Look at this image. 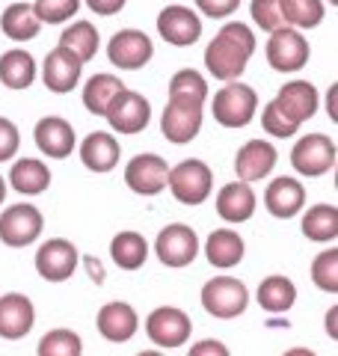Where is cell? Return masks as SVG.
Masks as SVG:
<instances>
[{
  "mask_svg": "<svg viewBox=\"0 0 338 356\" xmlns=\"http://www.w3.org/2000/svg\"><path fill=\"white\" fill-rule=\"evenodd\" d=\"M252 54H255V36L250 24L229 21L205 48V69L211 72V77H217L223 83L238 81L246 72V63H250Z\"/></svg>",
  "mask_w": 338,
  "mask_h": 356,
  "instance_id": "obj_1",
  "label": "cell"
},
{
  "mask_svg": "<svg viewBox=\"0 0 338 356\" xmlns=\"http://www.w3.org/2000/svg\"><path fill=\"white\" fill-rule=\"evenodd\" d=\"M211 113L223 128H246L258 113V95L252 86L229 81L211 98Z\"/></svg>",
  "mask_w": 338,
  "mask_h": 356,
  "instance_id": "obj_2",
  "label": "cell"
},
{
  "mask_svg": "<svg viewBox=\"0 0 338 356\" xmlns=\"http://www.w3.org/2000/svg\"><path fill=\"white\" fill-rule=\"evenodd\" d=\"M166 187L175 196V202L182 205H202L208 202L211 187H214V172L205 161L187 158L182 163H175L166 175Z\"/></svg>",
  "mask_w": 338,
  "mask_h": 356,
  "instance_id": "obj_3",
  "label": "cell"
},
{
  "mask_svg": "<svg viewBox=\"0 0 338 356\" xmlns=\"http://www.w3.org/2000/svg\"><path fill=\"white\" fill-rule=\"evenodd\" d=\"M250 306V291L234 276H214L202 285V309L217 321H234L241 318Z\"/></svg>",
  "mask_w": 338,
  "mask_h": 356,
  "instance_id": "obj_4",
  "label": "cell"
},
{
  "mask_svg": "<svg viewBox=\"0 0 338 356\" xmlns=\"http://www.w3.org/2000/svg\"><path fill=\"white\" fill-rule=\"evenodd\" d=\"M312 57V48L306 36L297 30V27H276L270 33L267 39V63L273 72H282V74H294L300 72L303 65L309 63Z\"/></svg>",
  "mask_w": 338,
  "mask_h": 356,
  "instance_id": "obj_5",
  "label": "cell"
},
{
  "mask_svg": "<svg viewBox=\"0 0 338 356\" xmlns=\"http://www.w3.org/2000/svg\"><path fill=\"white\" fill-rule=\"evenodd\" d=\"M190 332H193V321L178 306H157L152 315L145 318V336L161 350L182 348V344H187Z\"/></svg>",
  "mask_w": 338,
  "mask_h": 356,
  "instance_id": "obj_6",
  "label": "cell"
},
{
  "mask_svg": "<svg viewBox=\"0 0 338 356\" xmlns=\"http://www.w3.org/2000/svg\"><path fill=\"white\" fill-rule=\"evenodd\" d=\"M42 229H45L42 211L30 202L9 205L3 214H0V243H6V247H13V250L36 243Z\"/></svg>",
  "mask_w": 338,
  "mask_h": 356,
  "instance_id": "obj_7",
  "label": "cell"
},
{
  "mask_svg": "<svg viewBox=\"0 0 338 356\" xmlns=\"http://www.w3.org/2000/svg\"><path fill=\"white\" fill-rule=\"evenodd\" d=\"M104 119L110 122V128L116 134H140L152 122V104L145 95L125 86L122 92L113 95V102L104 110Z\"/></svg>",
  "mask_w": 338,
  "mask_h": 356,
  "instance_id": "obj_8",
  "label": "cell"
},
{
  "mask_svg": "<svg viewBox=\"0 0 338 356\" xmlns=\"http://www.w3.org/2000/svg\"><path fill=\"white\" fill-rule=\"evenodd\" d=\"M338 149L326 134H306L303 140H297L294 152H291V163L303 178H318L335 170Z\"/></svg>",
  "mask_w": 338,
  "mask_h": 356,
  "instance_id": "obj_9",
  "label": "cell"
},
{
  "mask_svg": "<svg viewBox=\"0 0 338 356\" xmlns=\"http://www.w3.org/2000/svg\"><path fill=\"white\" fill-rule=\"evenodd\" d=\"M152 57H154V42L143 30L125 27L113 33L107 42V60L122 72H140L143 65H149Z\"/></svg>",
  "mask_w": 338,
  "mask_h": 356,
  "instance_id": "obj_10",
  "label": "cell"
},
{
  "mask_svg": "<svg viewBox=\"0 0 338 356\" xmlns=\"http://www.w3.org/2000/svg\"><path fill=\"white\" fill-rule=\"evenodd\" d=\"M154 255L161 259V264L166 267H187L196 261L199 255V235L193 226H184V222H172V226H163L161 235L154 241Z\"/></svg>",
  "mask_w": 338,
  "mask_h": 356,
  "instance_id": "obj_11",
  "label": "cell"
},
{
  "mask_svg": "<svg viewBox=\"0 0 338 356\" xmlns=\"http://www.w3.org/2000/svg\"><path fill=\"white\" fill-rule=\"evenodd\" d=\"M33 264H36V273L45 282H65V280H72V273L81 264V252H77L72 241L51 238L36 250V261Z\"/></svg>",
  "mask_w": 338,
  "mask_h": 356,
  "instance_id": "obj_12",
  "label": "cell"
},
{
  "mask_svg": "<svg viewBox=\"0 0 338 356\" xmlns=\"http://www.w3.org/2000/svg\"><path fill=\"white\" fill-rule=\"evenodd\" d=\"M202 119H205L202 104L169 98V104L163 107V116H161V134L169 143H175V146H184V143L196 140V134L202 131Z\"/></svg>",
  "mask_w": 338,
  "mask_h": 356,
  "instance_id": "obj_13",
  "label": "cell"
},
{
  "mask_svg": "<svg viewBox=\"0 0 338 356\" xmlns=\"http://www.w3.org/2000/svg\"><path fill=\"white\" fill-rule=\"evenodd\" d=\"M157 33H161L163 42L175 44V48H190L202 36V18L182 3L163 6L161 15H157Z\"/></svg>",
  "mask_w": 338,
  "mask_h": 356,
  "instance_id": "obj_14",
  "label": "cell"
},
{
  "mask_svg": "<svg viewBox=\"0 0 338 356\" xmlns=\"http://www.w3.org/2000/svg\"><path fill=\"white\" fill-rule=\"evenodd\" d=\"M33 143H36V149L45 154V158L63 161V158H69V154L74 152L77 134H74L69 119L45 116V119L36 122V128H33Z\"/></svg>",
  "mask_w": 338,
  "mask_h": 356,
  "instance_id": "obj_15",
  "label": "cell"
},
{
  "mask_svg": "<svg viewBox=\"0 0 338 356\" xmlns=\"http://www.w3.org/2000/svg\"><path fill=\"white\" fill-rule=\"evenodd\" d=\"M166 175H169V163L161 154H152V152L137 154L125 166V184L137 196H157L166 187Z\"/></svg>",
  "mask_w": 338,
  "mask_h": 356,
  "instance_id": "obj_16",
  "label": "cell"
},
{
  "mask_svg": "<svg viewBox=\"0 0 338 356\" xmlns=\"http://www.w3.org/2000/svg\"><path fill=\"white\" fill-rule=\"evenodd\" d=\"M81 74H83V63L77 60V54L63 48V44H56L48 57H45L42 81L56 95H69L72 89L81 83Z\"/></svg>",
  "mask_w": 338,
  "mask_h": 356,
  "instance_id": "obj_17",
  "label": "cell"
},
{
  "mask_svg": "<svg viewBox=\"0 0 338 356\" xmlns=\"http://www.w3.org/2000/svg\"><path fill=\"white\" fill-rule=\"evenodd\" d=\"M276 161H279V152L273 143L267 140H250L243 143L234 154V172H238L241 181H261L270 172L276 170Z\"/></svg>",
  "mask_w": 338,
  "mask_h": 356,
  "instance_id": "obj_18",
  "label": "cell"
},
{
  "mask_svg": "<svg viewBox=\"0 0 338 356\" xmlns=\"http://www.w3.org/2000/svg\"><path fill=\"white\" fill-rule=\"evenodd\" d=\"M36 324V306L27 294H3L0 297V339L18 341Z\"/></svg>",
  "mask_w": 338,
  "mask_h": 356,
  "instance_id": "obj_19",
  "label": "cell"
},
{
  "mask_svg": "<svg viewBox=\"0 0 338 356\" xmlns=\"http://www.w3.org/2000/svg\"><path fill=\"white\" fill-rule=\"evenodd\" d=\"M95 327L98 332L113 344H125L137 336L140 330V318L134 312L131 303H122V300H113V303H104L98 309V318H95Z\"/></svg>",
  "mask_w": 338,
  "mask_h": 356,
  "instance_id": "obj_20",
  "label": "cell"
},
{
  "mask_svg": "<svg viewBox=\"0 0 338 356\" xmlns=\"http://www.w3.org/2000/svg\"><path fill=\"white\" fill-rule=\"evenodd\" d=\"M264 208L276 220H291L306 208V187L291 175H279L267 184L264 191Z\"/></svg>",
  "mask_w": 338,
  "mask_h": 356,
  "instance_id": "obj_21",
  "label": "cell"
},
{
  "mask_svg": "<svg viewBox=\"0 0 338 356\" xmlns=\"http://www.w3.org/2000/svg\"><path fill=\"white\" fill-rule=\"evenodd\" d=\"M273 102L282 110V116L300 128L303 122H309L314 113H318V89H314V83H309V81H291L279 89V95Z\"/></svg>",
  "mask_w": 338,
  "mask_h": 356,
  "instance_id": "obj_22",
  "label": "cell"
},
{
  "mask_svg": "<svg viewBox=\"0 0 338 356\" xmlns=\"http://www.w3.org/2000/svg\"><path fill=\"white\" fill-rule=\"evenodd\" d=\"M255 191L250 187V181H229L225 187H220L217 193V214L220 220L232 222V226H238V222H246L252 214H255Z\"/></svg>",
  "mask_w": 338,
  "mask_h": 356,
  "instance_id": "obj_23",
  "label": "cell"
},
{
  "mask_svg": "<svg viewBox=\"0 0 338 356\" xmlns=\"http://www.w3.org/2000/svg\"><path fill=\"white\" fill-rule=\"evenodd\" d=\"M122 158V146L116 143V137L107 131H92L89 137L81 143V163L89 172L104 175L110 170H116V163Z\"/></svg>",
  "mask_w": 338,
  "mask_h": 356,
  "instance_id": "obj_24",
  "label": "cell"
},
{
  "mask_svg": "<svg viewBox=\"0 0 338 356\" xmlns=\"http://www.w3.org/2000/svg\"><path fill=\"white\" fill-rule=\"evenodd\" d=\"M246 255V243L234 229H214L205 241V259L217 270H232Z\"/></svg>",
  "mask_w": 338,
  "mask_h": 356,
  "instance_id": "obj_25",
  "label": "cell"
},
{
  "mask_svg": "<svg viewBox=\"0 0 338 356\" xmlns=\"http://www.w3.org/2000/svg\"><path fill=\"white\" fill-rule=\"evenodd\" d=\"M9 187L21 196H39L51 187V170L39 158H21L9 170Z\"/></svg>",
  "mask_w": 338,
  "mask_h": 356,
  "instance_id": "obj_26",
  "label": "cell"
},
{
  "mask_svg": "<svg viewBox=\"0 0 338 356\" xmlns=\"http://www.w3.org/2000/svg\"><path fill=\"white\" fill-rule=\"evenodd\" d=\"M0 30L13 42H30L39 36L42 21L33 13V3H9L0 15Z\"/></svg>",
  "mask_w": 338,
  "mask_h": 356,
  "instance_id": "obj_27",
  "label": "cell"
},
{
  "mask_svg": "<svg viewBox=\"0 0 338 356\" xmlns=\"http://www.w3.org/2000/svg\"><path fill=\"white\" fill-rule=\"evenodd\" d=\"M258 306H261L264 312H270V315H282V312H288L291 306L297 303V285L288 280V276L282 273H273L267 276V280L258 285Z\"/></svg>",
  "mask_w": 338,
  "mask_h": 356,
  "instance_id": "obj_28",
  "label": "cell"
},
{
  "mask_svg": "<svg viewBox=\"0 0 338 356\" xmlns=\"http://www.w3.org/2000/svg\"><path fill=\"white\" fill-rule=\"evenodd\" d=\"M36 60L33 54L21 51V48H13L0 57V83L9 86V89H27L36 81Z\"/></svg>",
  "mask_w": 338,
  "mask_h": 356,
  "instance_id": "obj_29",
  "label": "cell"
},
{
  "mask_svg": "<svg viewBox=\"0 0 338 356\" xmlns=\"http://www.w3.org/2000/svg\"><path fill=\"white\" fill-rule=\"evenodd\" d=\"M110 259L116 261V267L122 270H140L149 259V241H145L140 232H119L116 238L110 241Z\"/></svg>",
  "mask_w": 338,
  "mask_h": 356,
  "instance_id": "obj_30",
  "label": "cell"
},
{
  "mask_svg": "<svg viewBox=\"0 0 338 356\" xmlns=\"http://www.w3.org/2000/svg\"><path fill=\"white\" fill-rule=\"evenodd\" d=\"M303 235L314 243H332L338 238V208L330 202L312 205L303 217Z\"/></svg>",
  "mask_w": 338,
  "mask_h": 356,
  "instance_id": "obj_31",
  "label": "cell"
},
{
  "mask_svg": "<svg viewBox=\"0 0 338 356\" xmlns=\"http://www.w3.org/2000/svg\"><path fill=\"white\" fill-rule=\"evenodd\" d=\"M122 89H125V83H122L116 74H107V72L92 74L83 83V107L92 116H104V110L113 102V95L122 92Z\"/></svg>",
  "mask_w": 338,
  "mask_h": 356,
  "instance_id": "obj_32",
  "label": "cell"
},
{
  "mask_svg": "<svg viewBox=\"0 0 338 356\" xmlns=\"http://www.w3.org/2000/svg\"><path fill=\"white\" fill-rule=\"evenodd\" d=\"M60 44L69 48L72 54H77L81 63H89L98 54V44H101V36L98 30L89 24V21H74L72 27H65L60 33Z\"/></svg>",
  "mask_w": 338,
  "mask_h": 356,
  "instance_id": "obj_33",
  "label": "cell"
},
{
  "mask_svg": "<svg viewBox=\"0 0 338 356\" xmlns=\"http://www.w3.org/2000/svg\"><path fill=\"white\" fill-rule=\"evenodd\" d=\"M282 21L297 30H312L323 21V0H279Z\"/></svg>",
  "mask_w": 338,
  "mask_h": 356,
  "instance_id": "obj_34",
  "label": "cell"
},
{
  "mask_svg": "<svg viewBox=\"0 0 338 356\" xmlns=\"http://www.w3.org/2000/svg\"><path fill=\"white\" fill-rule=\"evenodd\" d=\"M169 98H178V102H193L205 107L208 98V81L202 77L196 69H182L169 77Z\"/></svg>",
  "mask_w": 338,
  "mask_h": 356,
  "instance_id": "obj_35",
  "label": "cell"
},
{
  "mask_svg": "<svg viewBox=\"0 0 338 356\" xmlns=\"http://www.w3.org/2000/svg\"><path fill=\"white\" fill-rule=\"evenodd\" d=\"M36 353L39 356H81L83 353V341H81V336H77L74 330L60 327V330L45 332Z\"/></svg>",
  "mask_w": 338,
  "mask_h": 356,
  "instance_id": "obj_36",
  "label": "cell"
},
{
  "mask_svg": "<svg viewBox=\"0 0 338 356\" xmlns=\"http://www.w3.org/2000/svg\"><path fill=\"white\" fill-rule=\"evenodd\" d=\"M312 282L326 294H338V250H323L312 261Z\"/></svg>",
  "mask_w": 338,
  "mask_h": 356,
  "instance_id": "obj_37",
  "label": "cell"
},
{
  "mask_svg": "<svg viewBox=\"0 0 338 356\" xmlns=\"http://www.w3.org/2000/svg\"><path fill=\"white\" fill-rule=\"evenodd\" d=\"M33 13L42 24H65L69 18L81 13V0H36Z\"/></svg>",
  "mask_w": 338,
  "mask_h": 356,
  "instance_id": "obj_38",
  "label": "cell"
},
{
  "mask_svg": "<svg viewBox=\"0 0 338 356\" xmlns=\"http://www.w3.org/2000/svg\"><path fill=\"white\" fill-rule=\"evenodd\" d=\"M250 15L258 27L264 33H273L276 27H282L285 21H282V9H279V0H252L250 6Z\"/></svg>",
  "mask_w": 338,
  "mask_h": 356,
  "instance_id": "obj_39",
  "label": "cell"
},
{
  "mask_svg": "<svg viewBox=\"0 0 338 356\" xmlns=\"http://www.w3.org/2000/svg\"><path fill=\"white\" fill-rule=\"evenodd\" d=\"M261 128L270 134V137H279V140H288V137H294V134H297V125L282 116V110L276 107V102H270V104L264 107V113H261Z\"/></svg>",
  "mask_w": 338,
  "mask_h": 356,
  "instance_id": "obj_40",
  "label": "cell"
},
{
  "mask_svg": "<svg viewBox=\"0 0 338 356\" xmlns=\"http://www.w3.org/2000/svg\"><path fill=\"white\" fill-rule=\"evenodd\" d=\"M21 146V134L15 128V122H9L6 116H0V163L13 161Z\"/></svg>",
  "mask_w": 338,
  "mask_h": 356,
  "instance_id": "obj_41",
  "label": "cell"
},
{
  "mask_svg": "<svg viewBox=\"0 0 338 356\" xmlns=\"http://www.w3.org/2000/svg\"><path fill=\"white\" fill-rule=\"evenodd\" d=\"M193 3L208 18H229L232 13H238L241 0H193Z\"/></svg>",
  "mask_w": 338,
  "mask_h": 356,
  "instance_id": "obj_42",
  "label": "cell"
},
{
  "mask_svg": "<svg viewBox=\"0 0 338 356\" xmlns=\"http://www.w3.org/2000/svg\"><path fill=\"white\" fill-rule=\"evenodd\" d=\"M128 0H86V6L92 9L95 15H116L125 9Z\"/></svg>",
  "mask_w": 338,
  "mask_h": 356,
  "instance_id": "obj_43",
  "label": "cell"
},
{
  "mask_svg": "<svg viewBox=\"0 0 338 356\" xmlns=\"http://www.w3.org/2000/svg\"><path fill=\"white\" fill-rule=\"evenodd\" d=\"M190 353H193V356H205V353H214V356H229V348H225V344H220V341H214V339H208V341L193 344V348H190Z\"/></svg>",
  "mask_w": 338,
  "mask_h": 356,
  "instance_id": "obj_44",
  "label": "cell"
},
{
  "mask_svg": "<svg viewBox=\"0 0 338 356\" xmlns=\"http://www.w3.org/2000/svg\"><path fill=\"white\" fill-rule=\"evenodd\" d=\"M83 267H86L89 280H92L95 285H104V264H101L98 255H86V259H83Z\"/></svg>",
  "mask_w": 338,
  "mask_h": 356,
  "instance_id": "obj_45",
  "label": "cell"
},
{
  "mask_svg": "<svg viewBox=\"0 0 338 356\" xmlns=\"http://www.w3.org/2000/svg\"><path fill=\"white\" fill-rule=\"evenodd\" d=\"M335 315H338V309H335V306H332L330 312H326V332H330L332 339L338 336V332H335Z\"/></svg>",
  "mask_w": 338,
  "mask_h": 356,
  "instance_id": "obj_46",
  "label": "cell"
},
{
  "mask_svg": "<svg viewBox=\"0 0 338 356\" xmlns=\"http://www.w3.org/2000/svg\"><path fill=\"white\" fill-rule=\"evenodd\" d=\"M326 104H330V107H326V110H330V119L335 122L338 116H335V86L330 89V95H326Z\"/></svg>",
  "mask_w": 338,
  "mask_h": 356,
  "instance_id": "obj_47",
  "label": "cell"
},
{
  "mask_svg": "<svg viewBox=\"0 0 338 356\" xmlns=\"http://www.w3.org/2000/svg\"><path fill=\"white\" fill-rule=\"evenodd\" d=\"M6 202V181H3V175H0V205Z\"/></svg>",
  "mask_w": 338,
  "mask_h": 356,
  "instance_id": "obj_48",
  "label": "cell"
},
{
  "mask_svg": "<svg viewBox=\"0 0 338 356\" xmlns=\"http://www.w3.org/2000/svg\"><path fill=\"white\" fill-rule=\"evenodd\" d=\"M330 6H338V0H330Z\"/></svg>",
  "mask_w": 338,
  "mask_h": 356,
  "instance_id": "obj_49",
  "label": "cell"
}]
</instances>
